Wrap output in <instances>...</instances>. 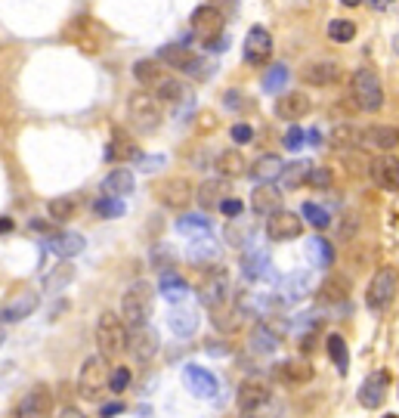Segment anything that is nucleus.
<instances>
[{
    "instance_id": "nucleus-1",
    "label": "nucleus",
    "mask_w": 399,
    "mask_h": 418,
    "mask_svg": "<svg viewBox=\"0 0 399 418\" xmlns=\"http://www.w3.org/2000/svg\"><path fill=\"white\" fill-rule=\"evenodd\" d=\"M62 37L84 53H99L108 41V31H106V25H99L96 19H90V15H77V19H72L65 25Z\"/></svg>"
},
{
    "instance_id": "nucleus-2",
    "label": "nucleus",
    "mask_w": 399,
    "mask_h": 418,
    "mask_svg": "<svg viewBox=\"0 0 399 418\" xmlns=\"http://www.w3.org/2000/svg\"><path fill=\"white\" fill-rule=\"evenodd\" d=\"M161 103L155 93H133V96L127 99V121L133 124V127L139 130V134H155V130L161 127Z\"/></svg>"
},
{
    "instance_id": "nucleus-3",
    "label": "nucleus",
    "mask_w": 399,
    "mask_h": 418,
    "mask_svg": "<svg viewBox=\"0 0 399 418\" xmlns=\"http://www.w3.org/2000/svg\"><path fill=\"white\" fill-rule=\"evenodd\" d=\"M152 285L146 282V279H139V282H133L127 291H124L121 298V319L127 329H137V325H143L148 316H152Z\"/></svg>"
},
{
    "instance_id": "nucleus-4",
    "label": "nucleus",
    "mask_w": 399,
    "mask_h": 418,
    "mask_svg": "<svg viewBox=\"0 0 399 418\" xmlns=\"http://www.w3.org/2000/svg\"><path fill=\"white\" fill-rule=\"evenodd\" d=\"M96 347L106 360H118L127 347V325L118 313H103L96 319Z\"/></svg>"
},
{
    "instance_id": "nucleus-5",
    "label": "nucleus",
    "mask_w": 399,
    "mask_h": 418,
    "mask_svg": "<svg viewBox=\"0 0 399 418\" xmlns=\"http://www.w3.org/2000/svg\"><path fill=\"white\" fill-rule=\"evenodd\" d=\"M106 391H108V360L103 353H96L77 372V393L87 403H99Z\"/></svg>"
},
{
    "instance_id": "nucleus-6",
    "label": "nucleus",
    "mask_w": 399,
    "mask_h": 418,
    "mask_svg": "<svg viewBox=\"0 0 399 418\" xmlns=\"http://www.w3.org/2000/svg\"><path fill=\"white\" fill-rule=\"evenodd\" d=\"M353 99L362 112H378L384 106V87H381V77L372 68H359L353 75Z\"/></svg>"
},
{
    "instance_id": "nucleus-7",
    "label": "nucleus",
    "mask_w": 399,
    "mask_h": 418,
    "mask_svg": "<svg viewBox=\"0 0 399 418\" xmlns=\"http://www.w3.org/2000/svg\"><path fill=\"white\" fill-rule=\"evenodd\" d=\"M396 285H399L396 267H381L378 273L372 276L369 291H365V304H369V310H384L390 300H393Z\"/></svg>"
},
{
    "instance_id": "nucleus-8",
    "label": "nucleus",
    "mask_w": 399,
    "mask_h": 418,
    "mask_svg": "<svg viewBox=\"0 0 399 418\" xmlns=\"http://www.w3.org/2000/svg\"><path fill=\"white\" fill-rule=\"evenodd\" d=\"M272 34L266 31L263 25H254L251 31H248V37H245V62L248 65H254V68H266L270 65V59H272Z\"/></svg>"
},
{
    "instance_id": "nucleus-9",
    "label": "nucleus",
    "mask_w": 399,
    "mask_h": 418,
    "mask_svg": "<svg viewBox=\"0 0 399 418\" xmlns=\"http://www.w3.org/2000/svg\"><path fill=\"white\" fill-rule=\"evenodd\" d=\"M158 347H161L158 331L148 329L146 322H143V325H137V329H133V335H127V350H130V356L139 362V366L152 362V360H155V353H158Z\"/></svg>"
},
{
    "instance_id": "nucleus-10",
    "label": "nucleus",
    "mask_w": 399,
    "mask_h": 418,
    "mask_svg": "<svg viewBox=\"0 0 399 418\" xmlns=\"http://www.w3.org/2000/svg\"><path fill=\"white\" fill-rule=\"evenodd\" d=\"M192 31L198 34V41L201 44H214L217 37L223 34V13L217 10V6H198V10H192Z\"/></svg>"
},
{
    "instance_id": "nucleus-11",
    "label": "nucleus",
    "mask_w": 399,
    "mask_h": 418,
    "mask_svg": "<svg viewBox=\"0 0 399 418\" xmlns=\"http://www.w3.org/2000/svg\"><path fill=\"white\" fill-rule=\"evenodd\" d=\"M41 304V294L31 291V289H22L15 291L4 307H0V325H13V322H22L25 316H31Z\"/></svg>"
},
{
    "instance_id": "nucleus-12",
    "label": "nucleus",
    "mask_w": 399,
    "mask_h": 418,
    "mask_svg": "<svg viewBox=\"0 0 399 418\" xmlns=\"http://www.w3.org/2000/svg\"><path fill=\"white\" fill-rule=\"evenodd\" d=\"M155 196H158V201L164 208H170V211H183V208L195 198V192H192V183L186 180V177H170V180L158 183Z\"/></svg>"
},
{
    "instance_id": "nucleus-13",
    "label": "nucleus",
    "mask_w": 399,
    "mask_h": 418,
    "mask_svg": "<svg viewBox=\"0 0 399 418\" xmlns=\"http://www.w3.org/2000/svg\"><path fill=\"white\" fill-rule=\"evenodd\" d=\"M303 232V220L297 217L294 211H272L266 217V236L272 239V242H291Z\"/></svg>"
},
{
    "instance_id": "nucleus-14",
    "label": "nucleus",
    "mask_w": 399,
    "mask_h": 418,
    "mask_svg": "<svg viewBox=\"0 0 399 418\" xmlns=\"http://www.w3.org/2000/svg\"><path fill=\"white\" fill-rule=\"evenodd\" d=\"M198 298L205 307H223L226 298H229V276H226V270H210V273L201 279V289H198Z\"/></svg>"
},
{
    "instance_id": "nucleus-15",
    "label": "nucleus",
    "mask_w": 399,
    "mask_h": 418,
    "mask_svg": "<svg viewBox=\"0 0 399 418\" xmlns=\"http://www.w3.org/2000/svg\"><path fill=\"white\" fill-rule=\"evenodd\" d=\"M266 403H270V387H266L263 381H257V378H248V381H241L239 397H236V409H239L241 415L260 412Z\"/></svg>"
},
{
    "instance_id": "nucleus-16",
    "label": "nucleus",
    "mask_w": 399,
    "mask_h": 418,
    "mask_svg": "<svg viewBox=\"0 0 399 418\" xmlns=\"http://www.w3.org/2000/svg\"><path fill=\"white\" fill-rule=\"evenodd\" d=\"M53 406H56V400H53V387L50 384H34L25 393V397H22V403H19V409H15V412L37 418V415H50Z\"/></svg>"
},
{
    "instance_id": "nucleus-17",
    "label": "nucleus",
    "mask_w": 399,
    "mask_h": 418,
    "mask_svg": "<svg viewBox=\"0 0 399 418\" xmlns=\"http://www.w3.org/2000/svg\"><path fill=\"white\" fill-rule=\"evenodd\" d=\"M387 391H390V378L387 372H372L362 384H359V406L362 409H381V403L387 400Z\"/></svg>"
},
{
    "instance_id": "nucleus-18",
    "label": "nucleus",
    "mask_w": 399,
    "mask_h": 418,
    "mask_svg": "<svg viewBox=\"0 0 399 418\" xmlns=\"http://www.w3.org/2000/svg\"><path fill=\"white\" fill-rule=\"evenodd\" d=\"M310 96L307 93H300V90H288V93H281L279 90V99H276V118L281 121H297V118H307L310 115Z\"/></svg>"
},
{
    "instance_id": "nucleus-19",
    "label": "nucleus",
    "mask_w": 399,
    "mask_h": 418,
    "mask_svg": "<svg viewBox=\"0 0 399 418\" xmlns=\"http://www.w3.org/2000/svg\"><path fill=\"white\" fill-rule=\"evenodd\" d=\"M369 174H372V180L378 183L381 189L399 192V158H396V155H378V158H372Z\"/></svg>"
},
{
    "instance_id": "nucleus-20",
    "label": "nucleus",
    "mask_w": 399,
    "mask_h": 418,
    "mask_svg": "<svg viewBox=\"0 0 399 418\" xmlns=\"http://www.w3.org/2000/svg\"><path fill=\"white\" fill-rule=\"evenodd\" d=\"M183 381H186V387H189L195 397H201V400H210L217 393V378L210 375L208 369L195 366V362H189V366L183 369Z\"/></svg>"
},
{
    "instance_id": "nucleus-21",
    "label": "nucleus",
    "mask_w": 399,
    "mask_h": 418,
    "mask_svg": "<svg viewBox=\"0 0 399 418\" xmlns=\"http://www.w3.org/2000/svg\"><path fill=\"white\" fill-rule=\"evenodd\" d=\"M338 75H341V68H338V62H331V59L307 62V65L300 68V81L310 84V87H328Z\"/></svg>"
},
{
    "instance_id": "nucleus-22",
    "label": "nucleus",
    "mask_w": 399,
    "mask_h": 418,
    "mask_svg": "<svg viewBox=\"0 0 399 418\" xmlns=\"http://www.w3.org/2000/svg\"><path fill=\"white\" fill-rule=\"evenodd\" d=\"M137 155H139V149H137V143H133V137L124 134L121 127H115L112 130V139H108V146H106V161L124 165V161L137 158Z\"/></svg>"
},
{
    "instance_id": "nucleus-23",
    "label": "nucleus",
    "mask_w": 399,
    "mask_h": 418,
    "mask_svg": "<svg viewBox=\"0 0 399 418\" xmlns=\"http://www.w3.org/2000/svg\"><path fill=\"white\" fill-rule=\"evenodd\" d=\"M279 208H281V192H279V186H272V180L260 183L251 192V211L257 217H270L272 211H279Z\"/></svg>"
},
{
    "instance_id": "nucleus-24",
    "label": "nucleus",
    "mask_w": 399,
    "mask_h": 418,
    "mask_svg": "<svg viewBox=\"0 0 399 418\" xmlns=\"http://www.w3.org/2000/svg\"><path fill=\"white\" fill-rule=\"evenodd\" d=\"M362 143L374 146L381 152H390L399 146V127H393V124H372V127L362 130Z\"/></svg>"
},
{
    "instance_id": "nucleus-25",
    "label": "nucleus",
    "mask_w": 399,
    "mask_h": 418,
    "mask_svg": "<svg viewBox=\"0 0 399 418\" xmlns=\"http://www.w3.org/2000/svg\"><path fill=\"white\" fill-rule=\"evenodd\" d=\"M214 167H217V174H220L223 180H236V177H241L248 170V161L239 149H223L220 155H217Z\"/></svg>"
},
{
    "instance_id": "nucleus-26",
    "label": "nucleus",
    "mask_w": 399,
    "mask_h": 418,
    "mask_svg": "<svg viewBox=\"0 0 399 418\" xmlns=\"http://www.w3.org/2000/svg\"><path fill=\"white\" fill-rule=\"evenodd\" d=\"M46 248L56 258H75V254L84 251V236H77V232H56V236L46 239Z\"/></svg>"
},
{
    "instance_id": "nucleus-27",
    "label": "nucleus",
    "mask_w": 399,
    "mask_h": 418,
    "mask_svg": "<svg viewBox=\"0 0 399 418\" xmlns=\"http://www.w3.org/2000/svg\"><path fill=\"white\" fill-rule=\"evenodd\" d=\"M164 75H167V72H164V62L161 59H139L137 65H133V77H137V81L143 84L146 90H152Z\"/></svg>"
},
{
    "instance_id": "nucleus-28",
    "label": "nucleus",
    "mask_w": 399,
    "mask_h": 418,
    "mask_svg": "<svg viewBox=\"0 0 399 418\" xmlns=\"http://www.w3.org/2000/svg\"><path fill=\"white\" fill-rule=\"evenodd\" d=\"M75 279V267H72V258H62V263H56V267L50 270V273L44 276V289L50 291V294H56L62 291L68 282Z\"/></svg>"
},
{
    "instance_id": "nucleus-29",
    "label": "nucleus",
    "mask_w": 399,
    "mask_h": 418,
    "mask_svg": "<svg viewBox=\"0 0 399 418\" xmlns=\"http://www.w3.org/2000/svg\"><path fill=\"white\" fill-rule=\"evenodd\" d=\"M148 93H155L158 99H164V103H174V106H179L186 99V84L183 81H177L174 75H164L158 84H155Z\"/></svg>"
},
{
    "instance_id": "nucleus-30",
    "label": "nucleus",
    "mask_w": 399,
    "mask_h": 418,
    "mask_svg": "<svg viewBox=\"0 0 399 418\" xmlns=\"http://www.w3.org/2000/svg\"><path fill=\"white\" fill-rule=\"evenodd\" d=\"M103 192L106 196H127V192H133V174L127 167H115L112 174L103 180Z\"/></svg>"
},
{
    "instance_id": "nucleus-31",
    "label": "nucleus",
    "mask_w": 399,
    "mask_h": 418,
    "mask_svg": "<svg viewBox=\"0 0 399 418\" xmlns=\"http://www.w3.org/2000/svg\"><path fill=\"white\" fill-rule=\"evenodd\" d=\"M158 289H161V294L170 300V304H183L186 294H189V285H186V279L179 273H164L161 282H158Z\"/></svg>"
},
{
    "instance_id": "nucleus-32",
    "label": "nucleus",
    "mask_w": 399,
    "mask_h": 418,
    "mask_svg": "<svg viewBox=\"0 0 399 418\" xmlns=\"http://www.w3.org/2000/svg\"><path fill=\"white\" fill-rule=\"evenodd\" d=\"M198 329V313L189 307H177L174 313H170V331L179 338H189L192 331Z\"/></svg>"
},
{
    "instance_id": "nucleus-33",
    "label": "nucleus",
    "mask_w": 399,
    "mask_h": 418,
    "mask_svg": "<svg viewBox=\"0 0 399 418\" xmlns=\"http://www.w3.org/2000/svg\"><path fill=\"white\" fill-rule=\"evenodd\" d=\"M279 375L285 378L288 384H307V381H312V366L307 360H288L279 366Z\"/></svg>"
},
{
    "instance_id": "nucleus-34",
    "label": "nucleus",
    "mask_w": 399,
    "mask_h": 418,
    "mask_svg": "<svg viewBox=\"0 0 399 418\" xmlns=\"http://www.w3.org/2000/svg\"><path fill=\"white\" fill-rule=\"evenodd\" d=\"M310 161H291V165H281L279 177H281V189H297V186L307 183V174H310Z\"/></svg>"
},
{
    "instance_id": "nucleus-35",
    "label": "nucleus",
    "mask_w": 399,
    "mask_h": 418,
    "mask_svg": "<svg viewBox=\"0 0 399 418\" xmlns=\"http://www.w3.org/2000/svg\"><path fill=\"white\" fill-rule=\"evenodd\" d=\"M319 298H322L325 304H338V300H347V298H350V279H343V276L325 279L322 289H319Z\"/></svg>"
},
{
    "instance_id": "nucleus-36",
    "label": "nucleus",
    "mask_w": 399,
    "mask_h": 418,
    "mask_svg": "<svg viewBox=\"0 0 399 418\" xmlns=\"http://www.w3.org/2000/svg\"><path fill=\"white\" fill-rule=\"evenodd\" d=\"M46 214H50V220H56V223L72 220V217L77 214V198H75V196L50 198V201H46Z\"/></svg>"
},
{
    "instance_id": "nucleus-37",
    "label": "nucleus",
    "mask_w": 399,
    "mask_h": 418,
    "mask_svg": "<svg viewBox=\"0 0 399 418\" xmlns=\"http://www.w3.org/2000/svg\"><path fill=\"white\" fill-rule=\"evenodd\" d=\"M158 59H161L167 68H177V72H183L186 62L192 59V50H186L183 44H167V46H161V50H158Z\"/></svg>"
},
{
    "instance_id": "nucleus-38",
    "label": "nucleus",
    "mask_w": 399,
    "mask_h": 418,
    "mask_svg": "<svg viewBox=\"0 0 399 418\" xmlns=\"http://www.w3.org/2000/svg\"><path fill=\"white\" fill-rule=\"evenodd\" d=\"M223 192H226V183H223V177H217V180H205L198 186V205L201 208H217L220 205V198H223Z\"/></svg>"
},
{
    "instance_id": "nucleus-39",
    "label": "nucleus",
    "mask_w": 399,
    "mask_h": 418,
    "mask_svg": "<svg viewBox=\"0 0 399 418\" xmlns=\"http://www.w3.org/2000/svg\"><path fill=\"white\" fill-rule=\"evenodd\" d=\"M331 146L338 149H353V146H362V130L353 127V124H338L331 130Z\"/></svg>"
},
{
    "instance_id": "nucleus-40",
    "label": "nucleus",
    "mask_w": 399,
    "mask_h": 418,
    "mask_svg": "<svg viewBox=\"0 0 399 418\" xmlns=\"http://www.w3.org/2000/svg\"><path fill=\"white\" fill-rule=\"evenodd\" d=\"M325 350H328V356H331V362H334V366H338V372L343 375V372H347V366H350L347 341H343L341 335H328V341H325Z\"/></svg>"
},
{
    "instance_id": "nucleus-41",
    "label": "nucleus",
    "mask_w": 399,
    "mask_h": 418,
    "mask_svg": "<svg viewBox=\"0 0 399 418\" xmlns=\"http://www.w3.org/2000/svg\"><path fill=\"white\" fill-rule=\"evenodd\" d=\"M279 170H281L279 155H263V158L251 167V177H254V180H260V183H270V180H276V177H279Z\"/></svg>"
},
{
    "instance_id": "nucleus-42",
    "label": "nucleus",
    "mask_w": 399,
    "mask_h": 418,
    "mask_svg": "<svg viewBox=\"0 0 399 418\" xmlns=\"http://www.w3.org/2000/svg\"><path fill=\"white\" fill-rule=\"evenodd\" d=\"M93 211H96V217H106V220H115V217L124 214V201L118 196H99L96 201H93Z\"/></svg>"
},
{
    "instance_id": "nucleus-43",
    "label": "nucleus",
    "mask_w": 399,
    "mask_h": 418,
    "mask_svg": "<svg viewBox=\"0 0 399 418\" xmlns=\"http://www.w3.org/2000/svg\"><path fill=\"white\" fill-rule=\"evenodd\" d=\"M177 232H186V236L198 239V232H201V236H208V232H210V223H208V217L189 214V217H179V220H177Z\"/></svg>"
},
{
    "instance_id": "nucleus-44",
    "label": "nucleus",
    "mask_w": 399,
    "mask_h": 418,
    "mask_svg": "<svg viewBox=\"0 0 399 418\" xmlns=\"http://www.w3.org/2000/svg\"><path fill=\"white\" fill-rule=\"evenodd\" d=\"M328 37L338 41V44H347V41H353L356 37V25L350 19H331L328 22Z\"/></svg>"
},
{
    "instance_id": "nucleus-45",
    "label": "nucleus",
    "mask_w": 399,
    "mask_h": 418,
    "mask_svg": "<svg viewBox=\"0 0 399 418\" xmlns=\"http://www.w3.org/2000/svg\"><path fill=\"white\" fill-rule=\"evenodd\" d=\"M300 217H307V223H310V227H316V229H325L328 223H331V217H328V211H325V208H319L316 201H303Z\"/></svg>"
},
{
    "instance_id": "nucleus-46",
    "label": "nucleus",
    "mask_w": 399,
    "mask_h": 418,
    "mask_svg": "<svg viewBox=\"0 0 399 418\" xmlns=\"http://www.w3.org/2000/svg\"><path fill=\"white\" fill-rule=\"evenodd\" d=\"M241 270H245V276L251 279H260L263 273H266V254L263 251H254V254H245V258H241Z\"/></svg>"
},
{
    "instance_id": "nucleus-47",
    "label": "nucleus",
    "mask_w": 399,
    "mask_h": 418,
    "mask_svg": "<svg viewBox=\"0 0 399 418\" xmlns=\"http://www.w3.org/2000/svg\"><path fill=\"white\" fill-rule=\"evenodd\" d=\"M285 81H288V65H272V68H266V75H263V90L279 93L285 87Z\"/></svg>"
},
{
    "instance_id": "nucleus-48",
    "label": "nucleus",
    "mask_w": 399,
    "mask_h": 418,
    "mask_svg": "<svg viewBox=\"0 0 399 418\" xmlns=\"http://www.w3.org/2000/svg\"><path fill=\"white\" fill-rule=\"evenodd\" d=\"M310 258H312V267H328L334 260V251L325 239H312L310 242Z\"/></svg>"
},
{
    "instance_id": "nucleus-49",
    "label": "nucleus",
    "mask_w": 399,
    "mask_h": 418,
    "mask_svg": "<svg viewBox=\"0 0 399 418\" xmlns=\"http://www.w3.org/2000/svg\"><path fill=\"white\" fill-rule=\"evenodd\" d=\"M183 72L189 75V77H198V81H208V77L214 75V65H210L208 59H201V56H195V53H192V59L186 62Z\"/></svg>"
},
{
    "instance_id": "nucleus-50",
    "label": "nucleus",
    "mask_w": 399,
    "mask_h": 418,
    "mask_svg": "<svg viewBox=\"0 0 399 418\" xmlns=\"http://www.w3.org/2000/svg\"><path fill=\"white\" fill-rule=\"evenodd\" d=\"M312 282V276L310 273H300V276H288V282H285V291H288V298H303V294H307V291H303V289H307V285Z\"/></svg>"
},
{
    "instance_id": "nucleus-51",
    "label": "nucleus",
    "mask_w": 399,
    "mask_h": 418,
    "mask_svg": "<svg viewBox=\"0 0 399 418\" xmlns=\"http://www.w3.org/2000/svg\"><path fill=\"white\" fill-rule=\"evenodd\" d=\"M130 378H133L130 369L127 366H118L112 375H108V391H112V393H124V391H127V384H130Z\"/></svg>"
},
{
    "instance_id": "nucleus-52",
    "label": "nucleus",
    "mask_w": 399,
    "mask_h": 418,
    "mask_svg": "<svg viewBox=\"0 0 399 418\" xmlns=\"http://www.w3.org/2000/svg\"><path fill=\"white\" fill-rule=\"evenodd\" d=\"M307 183L312 186V189H328V186H331V170L312 165L310 174H307Z\"/></svg>"
},
{
    "instance_id": "nucleus-53",
    "label": "nucleus",
    "mask_w": 399,
    "mask_h": 418,
    "mask_svg": "<svg viewBox=\"0 0 399 418\" xmlns=\"http://www.w3.org/2000/svg\"><path fill=\"white\" fill-rule=\"evenodd\" d=\"M254 338H257V347H260V350H266V353H272V350L279 347V338H276V335H270L266 329H257V331H254Z\"/></svg>"
},
{
    "instance_id": "nucleus-54",
    "label": "nucleus",
    "mask_w": 399,
    "mask_h": 418,
    "mask_svg": "<svg viewBox=\"0 0 399 418\" xmlns=\"http://www.w3.org/2000/svg\"><path fill=\"white\" fill-rule=\"evenodd\" d=\"M229 137L236 139V143L245 146V143H251V139H254V127H251V124H236V127L229 130Z\"/></svg>"
},
{
    "instance_id": "nucleus-55",
    "label": "nucleus",
    "mask_w": 399,
    "mask_h": 418,
    "mask_svg": "<svg viewBox=\"0 0 399 418\" xmlns=\"http://www.w3.org/2000/svg\"><path fill=\"white\" fill-rule=\"evenodd\" d=\"M223 211V217H239L241 211H245V205H241L239 198H220V205H217Z\"/></svg>"
},
{
    "instance_id": "nucleus-56",
    "label": "nucleus",
    "mask_w": 399,
    "mask_h": 418,
    "mask_svg": "<svg viewBox=\"0 0 399 418\" xmlns=\"http://www.w3.org/2000/svg\"><path fill=\"white\" fill-rule=\"evenodd\" d=\"M303 139H307V134H303L300 127H291V130L285 134V149H300Z\"/></svg>"
},
{
    "instance_id": "nucleus-57",
    "label": "nucleus",
    "mask_w": 399,
    "mask_h": 418,
    "mask_svg": "<svg viewBox=\"0 0 399 418\" xmlns=\"http://www.w3.org/2000/svg\"><path fill=\"white\" fill-rule=\"evenodd\" d=\"M99 412H103V415H118V412H124V403H108V406H99Z\"/></svg>"
},
{
    "instance_id": "nucleus-58",
    "label": "nucleus",
    "mask_w": 399,
    "mask_h": 418,
    "mask_svg": "<svg viewBox=\"0 0 399 418\" xmlns=\"http://www.w3.org/2000/svg\"><path fill=\"white\" fill-rule=\"evenodd\" d=\"M158 165H164V158H161V155H152V158H143V170H146V174H148V170H155Z\"/></svg>"
},
{
    "instance_id": "nucleus-59",
    "label": "nucleus",
    "mask_w": 399,
    "mask_h": 418,
    "mask_svg": "<svg viewBox=\"0 0 399 418\" xmlns=\"http://www.w3.org/2000/svg\"><path fill=\"white\" fill-rule=\"evenodd\" d=\"M393 6V0H372V10H378V13H384Z\"/></svg>"
},
{
    "instance_id": "nucleus-60",
    "label": "nucleus",
    "mask_w": 399,
    "mask_h": 418,
    "mask_svg": "<svg viewBox=\"0 0 399 418\" xmlns=\"http://www.w3.org/2000/svg\"><path fill=\"white\" fill-rule=\"evenodd\" d=\"M241 103V99H239V90H229V93H226V106H229V108H236Z\"/></svg>"
},
{
    "instance_id": "nucleus-61",
    "label": "nucleus",
    "mask_w": 399,
    "mask_h": 418,
    "mask_svg": "<svg viewBox=\"0 0 399 418\" xmlns=\"http://www.w3.org/2000/svg\"><path fill=\"white\" fill-rule=\"evenodd\" d=\"M13 229V220L10 217H0V232H10Z\"/></svg>"
},
{
    "instance_id": "nucleus-62",
    "label": "nucleus",
    "mask_w": 399,
    "mask_h": 418,
    "mask_svg": "<svg viewBox=\"0 0 399 418\" xmlns=\"http://www.w3.org/2000/svg\"><path fill=\"white\" fill-rule=\"evenodd\" d=\"M341 4H343V6H359L362 0H341Z\"/></svg>"
},
{
    "instance_id": "nucleus-63",
    "label": "nucleus",
    "mask_w": 399,
    "mask_h": 418,
    "mask_svg": "<svg viewBox=\"0 0 399 418\" xmlns=\"http://www.w3.org/2000/svg\"><path fill=\"white\" fill-rule=\"evenodd\" d=\"M6 344V331H4V325H0V347Z\"/></svg>"
},
{
    "instance_id": "nucleus-64",
    "label": "nucleus",
    "mask_w": 399,
    "mask_h": 418,
    "mask_svg": "<svg viewBox=\"0 0 399 418\" xmlns=\"http://www.w3.org/2000/svg\"><path fill=\"white\" fill-rule=\"evenodd\" d=\"M393 50H396V56H399V34L393 37Z\"/></svg>"
}]
</instances>
